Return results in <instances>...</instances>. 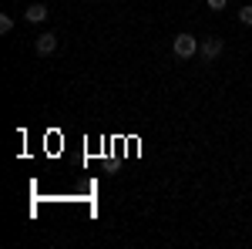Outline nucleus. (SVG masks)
Wrapping results in <instances>:
<instances>
[{"label":"nucleus","instance_id":"423d86ee","mask_svg":"<svg viewBox=\"0 0 252 249\" xmlns=\"http://www.w3.org/2000/svg\"><path fill=\"white\" fill-rule=\"evenodd\" d=\"M239 20H242L246 27H252V3H246V7L239 10Z\"/></svg>","mask_w":252,"mask_h":249},{"label":"nucleus","instance_id":"0eeeda50","mask_svg":"<svg viewBox=\"0 0 252 249\" xmlns=\"http://www.w3.org/2000/svg\"><path fill=\"white\" fill-rule=\"evenodd\" d=\"M205 3H209V10H225L229 0H205Z\"/></svg>","mask_w":252,"mask_h":249},{"label":"nucleus","instance_id":"f257e3e1","mask_svg":"<svg viewBox=\"0 0 252 249\" xmlns=\"http://www.w3.org/2000/svg\"><path fill=\"white\" fill-rule=\"evenodd\" d=\"M172 51H175V58H182V61H189L198 54V40L192 37V34H178V37L172 40Z\"/></svg>","mask_w":252,"mask_h":249},{"label":"nucleus","instance_id":"20e7f679","mask_svg":"<svg viewBox=\"0 0 252 249\" xmlns=\"http://www.w3.org/2000/svg\"><path fill=\"white\" fill-rule=\"evenodd\" d=\"M47 14H51V10H47V3H31V7L24 10V17L31 20V24H40V20H47Z\"/></svg>","mask_w":252,"mask_h":249},{"label":"nucleus","instance_id":"7ed1b4c3","mask_svg":"<svg viewBox=\"0 0 252 249\" xmlns=\"http://www.w3.org/2000/svg\"><path fill=\"white\" fill-rule=\"evenodd\" d=\"M54 47H58V34H40L37 40H34V51H37L40 58H47V54H54Z\"/></svg>","mask_w":252,"mask_h":249},{"label":"nucleus","instance_id":"f03ea898","mask_svg":"<svg viewBox=\"0 0 252 249\" xmlns=\"http://www.w3.org/2000/svg\"><path fill=\"white\" fill-rule=\"evenodd\" d=\"M222 51H225V44H222V37H209L205 44H198V54H202L205 61L222 58Z\"/></svg>","mask_w":252,"mask_h":249},{"label":"nucleus","instance_id":"39448f33","mask_svg":"<svg viewBox=\"0 0 252 249\" xmlns=\"http://www.w3.org/2000/svg\"><path fill=\"white\" fill-rule=\"evenodd\" d=\"M14 31V17L10 14H0V34H10Z\"/></svg>","mask_w":252,"mask_h":249}]
</instances>
